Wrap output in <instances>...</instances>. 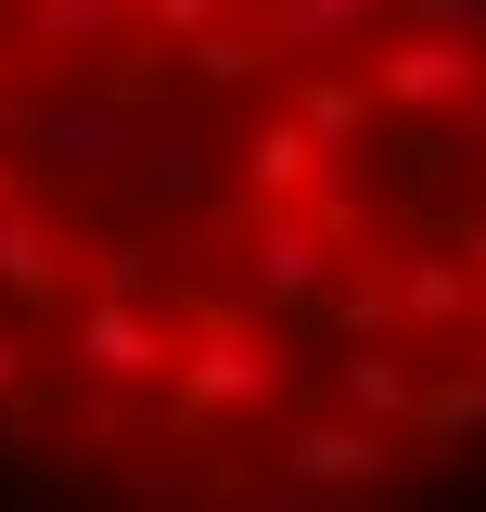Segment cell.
<instances>
[{
  "mask_svg": "<svg viewBox=\"0 0 486 512\" xmlns=\"http://www.w3.org/2000/svg\"><path fill=\"white\" fill-rule=\"evenodd\" d=\"M167 384H180V410H192V423H218V410H256L282 372H269V346H256V333H205V346H192Z\"/></svg>",
  "mask_w": 486,
  "mask_h": 512,
  "instance_id": "cell-5",
  "label": "cell"
},
{
  "mask_svg": "<svg viewBox=\"0 0 486 512\" xmlns=\"http://www.w3.org/2000/svg\"><path fill=\"white\" fill-rule=\"evenodd\" d=\"M461 90H486V52L448 39V26H410V39L371 52V103H384V116H435V103H461Z\"/></svg>",
  "mask_w": 486,
  "mask_h": 512,
  "instance_id": "cell-2",
  "label": "cell"
},
{
  "mask_svg": "<svg viewBox=\"0 0 486 512\" xmlns=\"http://www.w3.org/2000/svg\"><path fill=\"white\" fill-rule=\"evenodd\" d=\"M474 372H486V346H474Z\"/></svg>",
  "mask_w": 486,
  "mask_h": 512,
  "instance_id": "cell-7",
  "label": "cell"
},
{
  "mask_svg": "<svg viewBox=\"0 0 486 512\" xmlns=\"http://www.w3.org/2000/svg\"><path fill=\"white\" fill-rule=\"evenodd\" d=\"M64 269H77V218L64 205H26V192H0V295H64Z\"/></svg>",
  "mask_w": 486,
  "mask_h": 512,
  "instance_id": "cell-4",
  "label": "cell"
},
{
  "mask_svg": "<svg viewBox=\"0 0 486 512\" xmlns=\"http://www.w3.org/2000/svg\"><path fill=\"white\" fill-rule=\"evenodd\" d=\"M295 116H307V141H320V154H359L384 103H371V77H307V90H295Z\"/></svg>",
  "mask_w": 486,
  "mask_h": 512,
  "instance_id": "cell-6",
  "label": "cell"
},
{
  "mask_svg": "<svg viewBox=\"0 0 486 512\" xmlns=\"http://www.w3.org/2000/svg\"><path fill=\"white\" fill-rule=\"evenodd\" d=\"M384 474H397V436L346 410V423H282V436L256 448L243 487H256V500H333V487H384Z\"/></svg>",
  "mask_w": 486,
  "mask_h": 512,
  "instance_id": "cell-1",
  "label": "cell"
},
{
  "mask_svg": "<svg viewBox=\"0 0 486 512\" xmlns=\"http://www.w3.org/2000/svg\"><path fill=\"white\" fill-rule=\"evenodd\" d=\"M77 372L90 384H167L180 372V333L154 295H103V308H77Z\"/></svg>",
  "mask_w": 486,
  "mask_h": 512,
  "instance_id": "cell-3",
  "label": "cell"
}]
</instances>
